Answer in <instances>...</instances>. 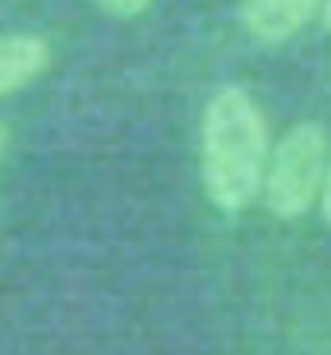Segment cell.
I'll return each mask as SVG.
<instances>
[{"label": "cell", "mask_w": 331, "mask_h": 355, "mask_svg": "<svg viewBox=\"0 0 331 355\" xmlns=\"http://www.w3.org/2000/svg\"><path fill=\"white\" fill-rule=\"evenodd\" d=\"M269 148V125L258 102L242 86H218L199 125L203 191L218 211L238 215L261 196Z\"/></svg>", "instance_id": "obj_1"}, {"label": "cell", "mask_w": 331, "mask_h": 355, "mask_svg": "<svg viewBox=\"0 0 331 355\" xmlns=\"http://www.w3.org/2000/svg\"><path fill=\"white\" fill-rule=\"evenodd\" d=\"M328 168V129L320 121H301L269 148L261 199L277 219H301L320 196V180Z\"/></svg>", "instance_id": "obj_2"}, {"label": "cell", "mask_w": 331, "mask_h": 355, "mask_svg": "<svg viewBox=\"0 0 331 355\" xmlns=\"http://www.w3.org/2000/svg\"><path fill=\"white\" fill-rule=\"evenodd\" d=\"M320 16V0H242L238 20L258 43H285Z\"/></svg>", "instance_id": "obj_3"}, {"label": "cell", "mask_w": 331, "mask_h": 355, "mask_svg": "<svg viewBox=\"0 0 331 355\" xmlns=\"http://www.w3.org/2000/svg\"><path fill=\"white\" fill-rule=\"evenodd\" d=\"M51 67V43L43 35H0V98L24 90Z\"/></svg>", "instance_id": "obj_4"}, {"label": "cell", "mask_w": 331, "mask_h": 355, "mask_svg": "<svg viewBox=\"0 0 331 355\" xmlns=\"http://www.w3.org/2000/svg\"><path fill=\"white\" fill-rule=\"evenodd\" d=\"M93 4H98L105 16H117V20H133V16H141V12H148V4H152V0H93Z\"/></svg>", "instance_id": "obj_5"}, {"label": "cell", "mask_w": 331, "mask_h": 355, "mask_svg": "<svg viewBox=\"0 0 331 355\" xmlns=\"http://www.w3.org/2000/svg\"><path fill=\"white\" fill-rule=\"evenodd\" d=\"M320 211H323V219H328L331 227V157H328V168H323V180H320Z\"/></svg>", "instance_id": "obj_6"}, {"label": "cell", "mask_w": 331, "mask_h": 355, "mask_svg": "<svg viewBox=\"0 0 331 355\" xmlns=\"http://www.w3.org/2000/svg\"><path fill=\"white\" fill-rule=\"evenodd\" d=\"M320 20H323V28L331 32V0H320Z\"/></svg>", "instance_id": "obj_7"}, {"label": "cell", "mask_w": 331, "mask_h": 355, "mask_svg": "<svg viewBox=\"0 0 331 355\" xmlns=\"http://www.w3.org/2000/svg\"><path fill=\"white\" fill-rule=\"evenodd\" d=\"M4 148H8V125L0 121V157H4Z\"/></svg>", "instance_id": "obj_8"}]
</instances>
